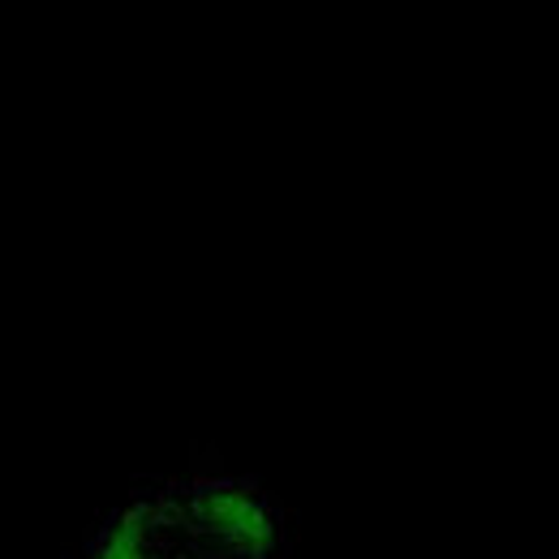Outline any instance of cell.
<instances>
[{
    "instance_id": "cell-1",
    "label": "cell",
    "mask_w": 559,
    "mask_h": 559,
    "mask_svg": "<svg viewBox=\"0 0 559 559\" xmlns=\"http://www.w3.org/2000/svg\"><path fill=\"white\" fill-rule=\"evenodd\" d=\"M272 525L246 495H203L134 508L99 559H263Z\"/></svg>"
}]
</instances>
